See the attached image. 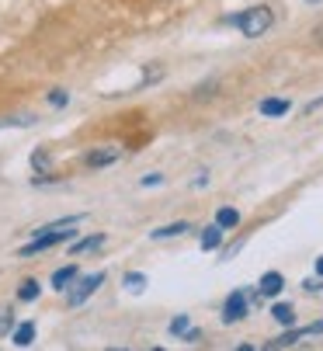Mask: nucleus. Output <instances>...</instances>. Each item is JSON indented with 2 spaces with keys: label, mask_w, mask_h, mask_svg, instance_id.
I'll use <instances>...</instances> for the list:
<instances>
[{
  "label": "nucleus",
  "mask_w": 323,
  "mask_h": 351,
  "mask_svg": "<svg viewBox=\"0 0 323 351\" xmlns=\"http://www.w3.org/2000/svg\"><path fill=\"white\" fill-rule=\"evenodd\" d=\"M80 223H84V216H70V219H60V223H49V226L35 230V240L25 243L18 254H21V258H32V254H38V250H49V247H56V243L70 240V237L77 233Z\"/></svg>",
  "instance_id": "nucleus-1"
},
{
  "label": "nucleus",
  "mask_w": 323,
  "mask_h": 351,
  "mask_svg": "<svg viewBox=\"0 0 323 351\" xmlns=\"http://www.w3.org/2000/svg\"><path fill=\"white\" fill-rule=\"evenodd\" d=\"M272 25H275V14H272V8H264V4L247 8L243 14H237V28H240V35H247V38L267 35V28H272Z\"/></svg>",
  "instance_id": "nucleus-2"
},
{
  "label": "nucleus",
  "mask_w": 323,
  "mask_h": 351,
  "mask_svg": "<svg viewBox=\"0 0 323 351\" xmlns=\"http://www.w3.org/2000/svg\"><path fill=\"white\" fill-rule=\"evenodd\" d=\"M97 285H104V271L80 278V282H77V289L70 292V306H84V303H87V295H94V292H97Z\"/></svg>",
  "instance_id": "nucleus-3"
},
{
  "label": "nucleus",
  "mask_w": 323,
  "mask_h": 351,
  "mask_svg": "<svg viewBox=\"0 0 323 351\" xmlns=\"http://www.w3.org/2000/svg\"><path fill=\"white\" fill-rule=\"evenodd\" d=\"M247 317V295L237 289V292H230L226 295V306H223V324H237V320H243Z\"/></svg>",
  "instance_id": "nucleus-4"
},
{
  "label": "nucleus",
  "mask_w": 323,
  "mask_h": 351,
  "mask_svg": "<svg viewBox=\"0 0 323 351\" xmlns=\"http://www.w3.org/2000/svg\"><path fill=\"white\" fill-rule=\"evenodd\" d=\"M282 289H285V278H282V271H264V275H261V282H257V292H261L264 299H275Z\"/></svg>",
  "instance_id": "nucleus-5"
},
{
  "label": "nucleus",
  "mask_w": 323,
  "mask_h": 351,
  "mask_svg": "<svg viewBox=\"0 0 323 351\" xmlns=\"http://www.w3.org/2000/svg\"><path fill=\"white\" fill-rule=\"evenodd\" d=\"M119 157H122V149H119V146L94 149V154H87V167H108V164H115Z\"/></svg>",
  "instance_id": "nucleus-6"
},
{
  "label": "nucleus",
  "mask_w": 323,
  "mask_h": 351,
  "mask_svg": "<svg viewBox=\"0 0 323 351\" xmlns=\"http://www.w3.org/2000/svg\"><path fill=\"white\" fill-rule=\"evenodd\" d=\"M292 101H285V97H264L261 101V115L264 119H278V115H289Z\"/></svg>",
  "instance_id": "nucleus-7"
},
{
  "label": "nucleus",
  "mask_w": 323,
  "mask_h": 351,
  "mask_svg": "<svg viewBox=\"0 0 323 351\" xmlns=\"http://www.w3.org/2000/svg\"><path fill=\"white\" fill-rule=\"evenodd\" d=\"M77 278H80L77 265H67V268H60L56 275H52V289H70V282H77Z\"/></svg>",
  "instance_id": "nucleus-8"
},
{
  "label": "nucleus",
  "mask_w": 323,
  "mask_h": 351,
  "mask_svg": "<svg viewBox=\"0 0 323 351\" xmlns=\"http://www.w3.org/2000/svg\"><path fill=\"white\" fill-rule=\"evenodd\" d=\"M219 247H223V226L215 223L202 233V250H219Z\"/></svg>",
  "instance_id": "nucleus-9"
},
{
  "label": "nucleus",
  "mask_w": 323,
  "mask_h": 351,
  "mask_svg": "<svg viewBox=\"0 0 323 351\" xmlns=\"http://www.w3.org/2000/svg\"><path fill=\"white\" fill-rule=\"evenodd\" d=\"M11 341H14L18 348H28V344L35 341V324H32V320L18 324V327H14V337H11Z\"/></svg>",
  "instance_id": "nucleus-10"
},
{
  "label": "nucleus",
  "mask_w": 323,
  "mask_h": 351,
  "mask_svg": "<svg viewBox=\"0 0 323 351\" xmlns=\"http://www.w3.org/2000/svg\"><path fill=\"white\" fill-rule=\"evenodd\" d=\"M188 230H191V223H171V226L153 230V240H171V237H181V233H188Z\"/></svg>",
  "instance_id": "nucleus-11"
},
{
  "label": "nucleus",
  "mask_w": 323,
  "mask_h": 351,
  "mask_svg": "<svg viewBox=\"0 0 323 351\" xmlns=\"http://www.w3.org/2000/svg\"><path fill=\"white\" fill-rule=\"evenodd\" d=\"M272 317H275L282 327H292V324H296V310H292L289 303H275V306H272Z\"/></svg>",
  "instance_id": "nucleus-12"
},
{
  "label": "nucleus",
  "mask_w": 323,
  "mask_h": 351,
  "mask_svg": "<svg viewBox=\"0 0 323 351\" xmlns=\"http://www.w3.org/2000/svg\"><path fill=\"white\" fill-rule=\"evenodd\" d=\"M215 223H219L223 230H233V226H240V213L230 209V206H223L219 213H215Z\"/></svg>",
  "instance_id": "nucleus-13"
},
{
  "label": "nucleus",
  "mask_w": 323,
  "mask_h": 351,
  "mask_svg": "<svg viewBox=\"0 0 323 351\" xmlns=\"http://www.w3.org/2000/svg\"><path fill=\"white\" fill-rule=\"evenodd\" d=\"M38 282L35 278H28V282H21V289H18V299H21V303H35V299H38Z\"/></svg>",
  "instance_id": "nucleus-14"
},
{
  "label": "nucleus",
  "mask_w": 323,
  "mask_h": 351,
  "mask_svg": "<svg viewBox=\"0 0 323 351\" xmlns=\"http://www.w3.org/2000/svg\"><path fill=\"white\" fill-rule=\"evenodd\" d=\"M97 247H104V237L97 233V237H84L80 243H73V254H87V250H97Z\"/></svg>",
  "instance_id": "nucleus-15"
},
{
  "label": "nucleus",
  "mask_w": 323,
  "mask_h": 351,
  "mask_svg": "<svg viewBox=\"0 0 323 351\" xmlns=\"http://www.w3.org/2000/svg\"><path fill=\"white\" fill-rule=\"evenodd\" d=\"M299 337H306V327H296V330H289V334L275 337V341H272V348H289V344H296Z\"/></svg>",
  "instance_id": "nucleus-16"
},
{
  "label": "nucleus",
  "mask_w": 323,
  "mask_h": 351,
  "mask_svg": "<svg viewBox=\"0 0 323 351\" xmlns=\"http://www.w3.org/2000/svg\"><path fill=\"white\" fill-rule=\"evenodd\" d=\"M125 289L143 292V289H146V275H143V271H129V275H125Z\"/></svg>",
  "instance_id": "nucleus-17"
},
{
  "label": "nucleus",
  "mask_w": 323,
  "mask_h": 351,
  "mask_svg": "<svg viewBox=\"0 0 323 351\" xmlns=\"http://www.w3.org/2000/svg\"><path fill=\"white\" fill-rule=\"evenodd\" d=\"M188 330H191V320H188V317H174V320H171V334H174V337H184Z\"/></svg>",
  "instance_id": "nucleus-18"
},
{
  "label": "nucleus",
  "mask_w": 323,
  "mask_h": 351,
  "mask_svg": "<svg viewBox=\"0 0 323 351\" xmlns=\"http://www.w3.org/2000/svg\"><path fill=\"white\" fill-rule=\"evenodd\" d=\"M52 160H49V154H45V149H35V154H32V167L35 171H45Z\"/></svg>",
  "instance_id": "nucleus-19"
},
{
  "label": "nucleus",
  "mask_w": 323,
  "mask_h": 351,
  "mask_svg": "<svg viewBox=\"0 0 323 351\" xmlns=\"http://www.w3.org/2000/svg\"><path fill=\"white\" fill-rule=\"evenodd\" d=\"M67 101H70L67 90H52V94H49V105H52V108H63Z\"/></svg>",
  "instance_id": "nucleus-20"
},
{
  "label": "nucleus",
  "mask_w": 323,
  "mask_h": 351,
  "mask_svg": "<svg viewBox=\"0 0 323 351\" xmlns=\"http://www.w3.org/2000/svg\"><path fill=\"white\" fill-rule=\"evenodd\" d=\"M302 285H306V292H320V289H323V282H320V278H306Z\"/></svg>",
  "instance_id": "nucleus-21"
},
{
  "label": "nucleus",
  "mask_w": 323,
  "mask_h": 351,
  "mask_svg": "<svg viewBox=\"0 0 323 351\" xmlns=\"http://www.w3.org/2000/svg\"><path fill=\"white\" fill-rule=\"evenodd\" d=\"M160 181H164L160 174H149V178H143V188H153V184H160Z\"/></svg>",
  "instance_id": "nucleus-22"
},
{
  "label": "nucleus",
  "mask_w": 323,
  "mask_h": 351,
  "mask_svg": "<svg viewBox=\"0 0 323 351\" xmlns=\"http://www.w3.org/2000/svg\"><path fill=\"white\" fill-rule=\"evenodd\" d=\"M11 330V317H0V334H8Z\"/></svg>",
  "instance_id": "nucleus-23"
},
{
  "label": "nucleus",
  "mask_w": 323,
  "mask_h": 351,
  "mask_svg": "<svg viewBox=\"0 0 323 351\" xmlns=\"http://www.w3.org/2000/svg\"><path fill=\"white\" fill-rule=\"evenodd\" d=\"M316 108H323V97H316V101H309V105H306V112H316Z\"/></svg>",
  "instance_id": "nucleus-24"
},
{
  "label": "nucleus",
  "mask_w": 323,
  "mask_h": 351,
  "mask_svg": "<svg viewBox=\"0 0 323 351\" xmlns=\"http://www.w3.org/2000/svg\"><path fill=\"white\" fill-rule=\"evenodd\" d=\"M316 275L323 278V258H316Z\"/></svg>",
  "instance_id": "nucleus-25"
},
{
  "label": "nucleus",
  "mask_w": 323,
  "mask_h": 351,
  "mask_svg": "<svg viewBox=\"0 0 323 351\" xmlns=\"http://www.w3.org/2000/svg\"><path fill=\"white\" fill-rule=\"evenodd\" d=\"M306 4H323V0H306Z\"/></svg>",
  "instance_id": "nucleus-26"
}]
</instances>
